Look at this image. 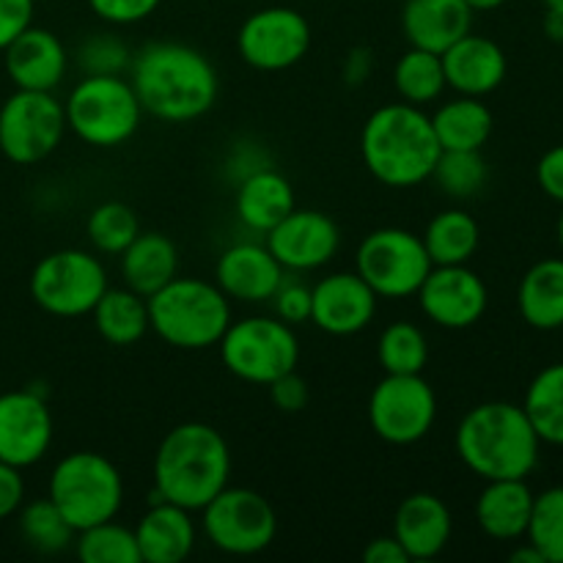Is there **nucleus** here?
<instances>
[{
	"mask_svg": "<svg viewBox=\"0 0 563 563\" xmlns=\"http://www.w3.org/2000/svg\"><path fill=\"white\" fill-rule=\"evenodd\" d=\"M130 82L143 113L168 124L207 115L220 91L212 60L201 49L179 42H154L132 55Z\"/></svg>",
	"mask_w": 563,
	"mask_h": 563,
	"instance_id": "obj_1",
	"label": "nucleus"
},
{
	"mask_svg": "<svg viewBox=\"0 0 563 563\" xmlns=\"http://www.w3.org/2000/svg\"><path fill=\"white\" fill-rule=\"evenodd\" d=\"M231 451L223 434L201 421L170 429L154 454L152 504L168 500L187 511H201L229 487Z\"/></svg>",
	"mask_w": 563,
	"mask_h": 563,
	"instance_id": "obj_2",
	"label": "nucleus"
},
{
	"mask_svg": "<svg viewBox=\"0 0 563 563\" xmlns=\"http://www.w3.org/2000/svg\"><path fill=\"white\" fill-rule=\"evenodd\" d=\"M432 115L418 104L390 102L374 110L361 132V154L368 174L383 185L407 190L432 179L440 157Z\"/></svg>",
	"mask_w": 563,
	"mask_h": 563,
	"instance_id": "obj_3",
	"label": "nucleus"
},
{
	"mask_svg": "<svg viewBox=\"0 0 563 563\" xmlns=\"http://www.w3.org/2000/svg\"><path fill=\"white\" fill-rule=\"evenodd\" d=\"M454 443L462 465L484 482L528 478L539 465L542 449L522 405L511 401H484L467 410Z\"/></svg>",
	"mask_w": 563,
	"mask_h": 563,
	"instance_id": "obj_4",
	"label": "nucleus"
},
{
	"mask_svg": "<svg viewBox=\"0 0 563 563\" xmlns=\"http://www.w3.org/2000/svg\"><path fill=\"white\" fill-rule=\"evenodd\" d=\"M148 328L176 350H209L231 324V302L218 284L179 278L146 297Z\"/></svg>",
	"mask_w": 563,
	"mask_h": 563,
	"instance_id": "obj_5",
	"label": "nucleus"
},
{
	"mask_svg": "<svg viewBox=\"0 0 563 563\" xmlns=\"http://www.w3.org/2000/svg\"><path fill=\"white\" fill-rule=\"evenodd\" d=\"M47 498L80 533L119 515L124 504V478L108 456L97 451H71L53 467Z\"/></svg>",
	"mask_w": 563,
	"mask_h": 563,
	"instance_id": "obj_6",
	"label": "nucleus"
},
{
	"mask_svg": "<svg viewBox=\"0 0 563 563\" xmlns=\"http://www.w3.org/2000/svg\"><path fill=\"white\" fill-rule=\"evenodd\" d=\"M64 113L66 126L97 148L126 143L143 119L141 99L124 75H82L66 97Z\"/></svg>",
	"mask_w": 563,
	"mask_h": 563,
	"instance_id": "obj_7",
	"label": "nucleus"
},
{
	"mask_svg": "<svg viewBox=\"0 0 563 563\" xmlns=\"http://www.w3.org/2000/svg\"><path fill=\"white\" fill-rule=\"evenodd\" d=\"M223 366L242 383L269 385L280 374L295 372L300 341L291 324L269 317H247L231 322L220 339Z\"/></svg>",
	"mask_w": 563,
	"mask_h": 563,
	"instance_id": "obj_8",
	"label": "nucleus"
},
{
	"mask_svg": "<svg viewBox=\"0 0 563 563\" xmlns=\"http://www.w3.org/2000/svg\"><path fill=\"white\" fill-rule=\"evenodd\" d=\"M108 273L97 256L77 247H64L33 267L31 297L42 311L53 317L75 319L93 311L99 297L108 291Z\"/></svg>",
	"mask_w": 563,
	"mask_h": 563,
	"instance_id": "obj_9",
	"label": "nucleus"
},
{
	"mask_svg": "<svg viewBox=\"0 0 563 563\" xmlns=\"http://www.w3.org/2000/svg\"><path fill=\"white\" fill-rule=\"evenodd\" d=\"M355 273L385 300H405L418 295L427 275L432 273V258L421 236L407 229H377L361 242L355 253Z\"/></svg>",
	"mask_w": 563,
	"mask_h": 563,
	"instance_id": "obj_10",
	"label": "nucleus"
},
{
	"mask_svg": "<svg viewBox=\"0 0 563 563\" xmlns=\"http://www.w3.org/2000/svg\"><path fill=\"white\" fill-rule=\"evenodd\" d=\"M64 102L53 91L16 88L0 104V152L16 165H36L60 146L66 135Z\"/></svg>",
	"mask_w": 563,
	"mask_h": 563,
	"instance_id": "obj_11",
	"label": "nucleus"
},
{
	"mask_svg": "<svg viewBox=\"0 0 563 563\" xmlns=\"http://www.w3.org/2000/svg\"><path fill=\"white\" fill-rule=\"evenodd\" d=\"M203 533L229 555H258L278 537V517L262 493L225 487L203 506Z\"/></svg>",
	"mask_w": 563,
	"mask_h": 563,
	"instance_id": "obj_12",
	"label": "nucleus"
},
{
	"mask_svg": "<svg viewBox=\"0 0 563 563\" xmlns=\"http://www.w3.org/2000/svg\"><path fill=\"white\" fill-rule=\"evenodd\" d=\"M438 421V396L423 374H385L368 396V423L390 445H412Z\"/></svg>",
	"mask_w": 563,
	"mask_h": 563,
	"instance_id": "obj_13",
	"label": "nucleus"
},
{
	"mask_svg": "<svg viewBox=\"0 0 563 563\" xmlns=\"http://www.w3.org/2000/svg\"><path fill=\"white\" fill-rule=\"evenodd\" d=\"M242 60L258 71H284L311 49V25L289 5H269L247 16L236 36Z\"/></svg>",
	"mask_w": 563,
	"mask_h": 563,
	"instance_id": "obj_14",
	"label": "nucleus"
},
{
	"mask_svg": "<svg viewBox=\"0 0 563 563\" xmlns=\"http://www.w3.org/2000/svg\"><path fill=\"white\" fill-rule=\"evenodd\" d=\"M418 302L429 322L445 330H467L487 313V284L467 264L432 267L418 289Z\"/></svg>",
	"mask_w": 563,
	"mask_h": 563,
	"instance_id": "obj_15",
	"label": "nucleus"
},
{
	"mask_svg": "<svg viewBox=\"0 0 563 563\" xmlns=\"http://www.w3.org/2000/svg\"><path fill=\"white\" fill-rule=\"evenodd\" d=\"M53 445V412L38 390L22 388L0 394V460L31 467Z\"/></svg>",
	"mask_w": 563,
	"mask_h": 563,
	"instance_id": "obj_16",
	"label": "nucleus"
},
{
	"mask_svg": "<svg viewBox=\"0 0 563 563\" xmlns=\"http://www.w3.org/2000/svg\"><path fill=\"white\" fill-rule=\"evenodd\" d=\"M341 231L333 218L317 209H291L275 229L267 231V247L278 264L291 273H311L335 258Z\"/></svg>",
	"mask_w": 563,
	"mask_h": 563,
	"instance_id": "obj_17",
	"label": "nucleus"
},
{
	"mask_svg": "<svg viewBox=\"0 0 563 563\" xmlns=\"http://www.w3.org/2000/svg\"><path fill=\"white\" fill-rule=\"evenodd\" d=\"M311 322L330 335H355L372 324L377 300L357 273H333L311 286Z\"/></svg>",
	"mask_w": 563,
	"mask_h": 563,
	"instance_id": "obj_18",
	"label": "nucleus"
},
{
	"mask_svg": "<svg viewBox=\"0 0 563 563\" xmlns=\"http://www.w3.org/2000/svg\"><path fill=\"white\" fill-rule=\"evenodd\" d=\"M286 269L269 253L267 245L258 242H236L225 247L214 267V284L223 289L229 300L240 302H267L284 280Z\"/></svg>",
	"mask_w": 563,
	"mask_h": 563,
	"instance_id": "obj_19",
	"label": "nucleus"
},
{
	"mask_svg": "<svg viewBox=\"0 0 563 563\" xmlns=\"http://www.w3.org/2000/svg\"><path fill=\"white\" fill-rule=\"evenodd\" d=\"M440 58H443L445 86L454 88L462 97H487L495 88H500L509 69L504 47L473 31L451 44L445 53H440Z\"/></svg>",
	"mask_w": 563,
	"mask_h": 563,
	"instance_id": "obj_20",
	"label": "nucleus"
},
{
	"mask_svg": "<svg viewBox=\"0 0 563 563\" xmlns=\"http://www.w3.org/2000/svg\"><path fill=\"white\" fill-rule=\"evenodd\" d=\"M3 53L5 75L16 88H25V91H55L69 66L66 47L47 27L31 25Z\"/></svg>",
	"mask_w": 563,
	"mask_h": 563,
	"instance_id": "obj_21",
	"label": "nucleus"
},
{
	"mask_svg": "<svg viewBox=\"0 0 563 563\" xmlns=\"http://www.w3.org/2000/svg\"><path fill=\"white\" fill-rule=\"evenodd\" d=\"M454 533V517L443 498L432 493H412L396 509L394 537L410 555V561H432L449 548Z\"/></svg>",
	"mask_w": 563,
	"mask_h": 563,
	"instance_id": "obj_22",
	"label": "nucleus"
},
{
	"mask_svg": "<svg viewBox=\"0 0 563 563\" xmlns=\"http://www.w3.org/2000/svg\"><path fill=\"white\" fill-rule=\"evenodd\" d=\"M473 14L465 0H405L401 31L410 47L440 55L473 31Z\"/></svg>",
	"mask_w": 563,
	"mask_h": 563,
	"instance_id": "obj_23",
	"label": "nucleus"
},
{
	"mask_svg": "<svg viewBox=\"0 0 563 563\" xmlns=\"http://www.w3.org/2000/svg\"><path fill=\"white\" fill-rule=\"evenodd\" d=\"M141 561L146 563H181L196 548V522L181 506L159 500L148 504V511L135 528Z\"/></svg>",
	"mask_w": 563,
	"mask_h": 563,
	"instance_id": "obj_24",
	"label": "nucleus"
},
{
	"mask_svg": "<svg viewBox=\"0 0 563 563\" xmlns=\"http://www.w3.org/2000/svg\"><path fill=\"white\" fill-rule=\"evenodd\" d=\"M234 207L236 218L247 229L267 234L269 229H275L297 207L295 187H291V181L280 170H275L273 165H264V168H256L253 174L242 176L240 185H236Z\"/></svg>",
	"mask_w": 563,
	"mask_h": 563,
	"instance_id": "obj_25",
	"label": "nucleus"
},
{
	"mask_svg": "<svg viewBox=\"0 0 563 563\" xmlns=\"http://www.w3.org/2000/svg\"><path fill=\"white\" fill-rule=\"evenodd\" d=\"M533 511V493L526 478H495L487 482L476 500V520L487 537L515 542L528 531Z\"/></svg>",
	"mask_w": 563,
	"mask_h": 563,
	"instance_id": "obj_26",
	"label": "nucleus"
},
{
	"mask_svg": "<svg viewBox=\"0 0 563 563\" xmlns=\"http://www.w3.org/2000/svg\"><path fill=\"white\" fill-rule=\"evenodd\" d=\"M179 273V251L170 236L159 231H141L121 253V275L126 289L152 297Z\"/></svg>",
	"mask_w": 563,
	"mask_h": 563,
	"instance_id": "obj_27",
	"label": "nucleus"
},
{
	"mask_svg": "<svg viewBox=\"0 0 563 563\" xmlns=\"http://www.w3.org/2000/svg\"><path fill=\"white\" fill-rule=\"evenodd\" d=\"M517 308L533 330L563 328V258H542L522 275Z\"/></svg>",
	"mask_w": 563,
	"mask_h": 563,
	"instance_id": "obj_28",
	"label": "nucleus"
},
{
	"mask_svg": "<svg viewBox=\"0 0 563 563\" xmlns=\"http://www.w3.org/2000/svg\"><path fill=\"white\" fill-rule=\"evenodd\" d=\"M434 135L440 148H462V152H482L484 143L493 135V110L482 102V97H456L443 102L432 115Z\"/></svg>",
	"mask_w": 563,
	"mask_h": 563,
	"instance_id": "obj_29",
	"label": "nucleus"
},
{
	"mask_svg": "<svg viewBox=\"0 0 563 563\" xmlns=\"http://www.w3.org/2000/svg\"><path fill=\"white\" fill-rule=\"evenodd\" d=\"M93 328L108 344L132 346L148 333V302L132 289H110L91 311Z\"/></svg>",
	"mask_w": 563,
	"mask_h": 563,
	"instance_id": "obj_30",
	"label": "nucleus"
},
{
	"mask_svg": "<svg viewBox=\"0 0 563 563\" xmlns=\"http://www.w3.org/2000/svg\"><path fill=\"white\" fill-rule=\"evenodd\" d=\"M421 240L434 267L467 264L476 256L478 242H482V229H478L473 214L462 212V209H445V212L434 214L429 220Z\"/></svg>",
	"mask_w": 563,
	"mask_h": 563,
	"instance_id": "obj_31",
	"label": "nucleus"
},
{
	"mask_svg": "<svg viewBox=\"0 0 563 563\" xmlns=\"http://www.w3.org/2000/svg\"><path fill=\"white\" fill-rule=\"evenodd\" d=\"M522 410L542 443L563 445V363L544 366L531 379Z\"/></svg>",
	"mask_w": 563,
	"mask_h": 563,
	"instance_id": "obj_32",
	"label": "nucleus"
},
{
	"mask_svg": "<svg viewBox=\"0 0 563 563\" xmlns=\"http://www.w3.org/2000/svg\"><path fill=\"white\" fill-rule=\"evenodd\" d=\"M394 86L405 102L418 104V108L434 102L449 88L445 86L443 58L438 53H429V49L410 47L396 60Z\"/></svg>",
	"mask_w": 563,
	"mask_h": 563,
	"instance_id": "obj_33",
	"label": "nucleus"
},
{
	"mask_svg": "<svg viewBox=\"0 0 563 563\" xmlns=\"http://www.w3.org/2000/svg\"><path fill=\"white\" fill-rule=\"evenodd\" d=\"M377 361L385 374H423L429 363V341L412 322H394L383 330Z\"/></svg>",
	"mask_w": 563,
	"mask_h": 563,
	"instance_id": "obj_34",
	"label": "nucleus"
},
{
	"mask_svg": "<svg viewBox=\"0 0 563 563\" xmlns=\"http://www.w3.org/2000/svg\"><path fill=\"white\" fill-rule=\"evenodd\" d=\"M20 531L25 542L38 553H60L77 539L75 528L66 522V517L49 498L20 506Z\"/></svg>",
	"mask_w": 563,
	"mask_h": 563,
	"instance_id": "obj_35",
	"label": "nucleus"
},
{
	"mask_svg": "<svg viewBox=\"0 0 563 563\" xmlns=\"http://www.w3.org/2000/svg\"><path fill=\"white\" fill-rule=\"evenodd\" d=\"M77 555L86 563H141V550L132 528L108 520L77 533Z\"/></svg>",
	"mask_w": 563,
	"mask_h": 563,
	"instance_id": "obj_36",
	"label": "nucleus"
},
{
	"mask_svg": "<svg viewBox=\"0 0 563 563\" xmlns=\"http://www.w3.org/2000/svg\"><path fill=\"white\" fill-rule=\"evenodd\" d=\"M86 231L88 240H91V245L99 253L121 256L126 245L141 234V223H137V214L126 203L104 201L93 207V212L88 214Z\"/></svg>",
	"mask_w": 563,
	"mask_h": 563,
	"instance_id": "obj_37",
	"label": "nucleus"
},
{
	"mask_svg": "<svg viewBox=\"0 0 563 563\" xmlns=\"http://www.w3.org/2000/svg\"><path fill=\"white\" fill-rule=\"evenodd\" d=\"M434 181L451 198H473L487 185V159L482 152H462V148H443L434 165Z\"/></svg>",
	"mask_w": 563,
	"mask_h": 563,
	"instance_id": "obj_38",
	"label": "nucleus"
},
{
	"mask_svg": "<svg viewBox=\"0 0 563 563\" xmlns=\"http://www.w3.org/2000/svg\"><path fill=\"white\" fill-rule=\"evenodd\" d=\"M526 537L544 561L563 563V487H550L533 495Z\"/></svg>",
	"mask_w": 563,
	"mask_h": 563,
	"instance_id": "obj_39",
	"label": "nucleus"
},
{
	"mask_svg": "<svg viewBox=\"0 0 563 563\" xmlns=\"http://www.w3.org/2000/svg\"><path fill=\"white\" fill-rule=\"evenodd\" d=\"M130 64V47L113 33H93L77 47V66L82 75H124Z\"/></svg>",
	"mask_w": 563,
	"mask_h": 563,
	"instance_id": "obj_40",
	"label": "nucleus"
},
{
	"mask_svg": "<svg viewBox=\"0 0 563 563\" xmlns=\"http://www.w3.org/2000/svg\"><path fill=\"white\" fill-rule=\"evenodd\" d=\"M311 286H306L297 278H286L284 275V280H280V286L273 295L275 313H278L280 322L291 324V328L302 322H311Z\"/></svg>",
	"mask_w": 563,
	"mask_h": 563,
	"instance_id": "obj_41",
	"label": "nucleus"
},
{
	"mask_svg": "<svg viewBox=\"0 0 563 563\" xmlns=\"http://www.w3.org/2000/svg\"><path fill=\"white\" fill-rule=\"evenodd\" d=\"M93 14L110 25H135L157 11L159 0H88Z\"/></svg>",
	"mask_w": 563,
	"mask_h": 563,
	"instance_id": "obj_42",
	"label": "nucleus"
},
{
	"mask_svg": "<svg viewBox=\"0 0 563 563\" xmlns=\"http://www.w3.org/2000/svg\"><path fill=\"white\" fill-rule=\"evenodd\" d=\"M267 388H269V399H273V405L278 407L280 412H300L302 407L308 405V385L306 379L297 374V368L295 372L280 374V377L273 379Z\"/></svg>",
	"mask_w": 563,
	"mask_h": 563,
	"instance_id": "obj_43",
	"label": "nucleus"
},
{
	"mask_svg": "<svg viewBox=\"0 0 563 563\" xmlns=\"http://www.w3.org/2000/svg\"><path fill=\"white\" fill-rule=\"evenodd\" d=\"M33 25V0H0V49Z\"/></svg>",
	"mask_w": 563,
	"mask_h": 563,
	"instance_id": "obj_44",
	"label": "nucleus"
},
{
	"mask_svg": "<svg viewBox=\"0 0 563 563\" xmlns=\"http://www.w3.org/2000/svg\"><path fill=\"white\" fill-rule=\"evenodd\" d=\"M25 504V482L20 476V467L0 460V522L9 520Z\"/></svg>",
	"mask_w": 563,
	"mask_h": 563,
	"instance_id": "obj_45",
	"label": "nucleus"
},
{
	"mask_svg": "<svg viewBox=\"0 0 563 563\" xmlns=\"http://www.w3.org/2000/svg\"><path fill=\"white\" fill-rule=\"evenodd\" d=\"M537 181L544 196L563 203V143L542 154L537 165Z\"/></svg>",
	"mask_w": 563,
	"mask_h": 563,
	"instance_id": "obj_46",
	"label": "nucleus"
},
{
	"mask_svg": "<svg viewBox=\"0 0 563 563\" xmlns=\"http://www.w3.org/2000/svg\"><path fill=\"white\" fill-rule=\"evenodd\" d=\"M363 561L366 563H407L410 555L405 553V548L399 544L396 537H379L363 550Z\"/></svg>",
	"mask_w": 563,
	"mask_h": 563,
	"instance_id": "obj_47",
	"label": "nucleus"
},
{
	"mask_svg": "<svg viewBox=\"0 0 563 563\" xmlns=\"http://www.w3.org/2000/svg\"><path fill=\"white\" fill-rule=\"evenodd\" d=\"M374 66V55L368 47H355L350 49L344 60V82L346 86H361V82L368 80Z\"/></svg>",
	"mask_w": 563,
	"mask_h": 563,
	"instance_id": "obj_48",
	"label": "nucleus"
},
{
	"mask_svg": "<svg viewBox=\"0 0 563 563\" xmlns=\"http://www.w3.org/2000/svg\"><path fill=\"white\" fill-rule=\"evenodd\" d=\"M544 33H548L550 42H563V14L561 11L548 9V14H544Z\"/></svg>",
	"mask_w": 563,
	"mask_h": 563,
	"instance_id": "obj_49",
	"label": "nucleus"
},
{
	"mask_svg": "<svg viewBox=\"0 0 563 563\" xmlns=\"http://www.w3.org/2000/svg\"><path fill=\"white\" fill-rule=\"evenodd\" d=\"M511 563H548V561L542 559V553H539L531 542H526L522 548H517L515 553H511Z\"/></svg>",
	"mask_w": 563,
	"mask_h": 563,
	"instance_id": "obj_50",
	"label": "nucleus"
},
{
	"mask_svg": "<svg viewBox=\"0 0 563 563\" xmlns=\"http://www.w3.org/2000/svg\"><path fill=\"white\" fill-rule=\"evenodd\" d=\"M473 11H495L506 3V0H465Z\"/></svg>",
	"mask_w": 563,
	"mask_h": 563,
	"instance_id": "obj_51",
	"label": "nucleus"
},
{
	"mask_svg": "<svg viewBox=\"0 0 563 563\" xmlns=\"http://www.w3.org/2000/svg\"><path fill=\"white\" fill-rule=\"evenodd\" d=\"M544 5H548V9H553V11H561V14H563V0H544Z\"/></svg>",
	"mask_w": 563,
	"mask_h": 563,
	"instance_id": "obj_52",
	"label": "nucleus"
},
{
	"mask_svg": "<svg viewBox=\"0 0 563 563\" xmlns=\"http://www.w3.org/2000/svg\"><path fill=\"white\" fill-rule=\"evenodd\" d=\"M555 234H559V245H561V251H563V212H561V218H559V229H555Z\"/></svg>",
	"mask_w": 563,
	"mask_h": 563,
	"instance_id": "obj_53",
	"label": "nucleus"
}]
</instances>
